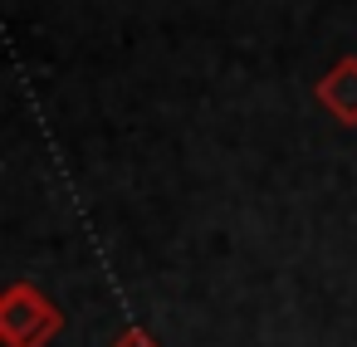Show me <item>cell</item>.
Returning a JSON list of instances; mask_svg holds the SVG:
<instances>
[{"label": "cell", "instance_id": "cell-1", "mask_svg": "<svg viewBox=\"0 0 357 347\" xmlns=\"http://www.w3.org/2000/svg\"><path fill=\"white\" fill-rule=\"evenodd\" d=\"M59 308L35 288V284H10L6 303H0V332L10 347H45L59 332Z\"/></svg>", "mask_w": 357, "mask_h": 347}, {"label": "cell", "instance_id": "cell-2", "mask_svg": "<svg viewBox=\"0 0 357 347\" xmlns=\"http://www.w3.org/2000/svg\"><path fill=\"white\" fill-rule=\"evenodd\" d=\"M313 98H318L342 128H357V54H342V59L313 84Z\"/></svg>", "mask_w": 357, "mask_h": 347}, {"label": "cell", "instance_id": "cell-3", "mask_svg": "<svg viewBox=\"0 0 357 347\" xmlns=\"http://www.w3.org/2000/svg\"><path fill=\"white\" fill-rule=\"evenodd\" d=\"M113 347H157V342H152V337H147L142 327H132V332H123V337H118Z\"/></svg>", "mask_w": 357, "mask_h": 347}]
</instances>
